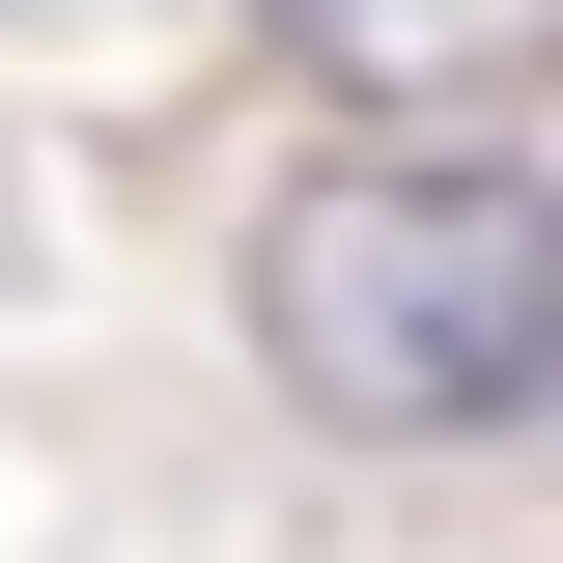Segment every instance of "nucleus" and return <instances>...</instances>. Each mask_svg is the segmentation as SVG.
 I'll return each mask as SVG.
<instances>
[{
  "mask_svg": "<svg viewBox=\"0 0 563 563\" xmlns=\"http://www.w3.org/2000/svg\"><path fill=\"white\" fill-rule=\"evenodd\" d=\"M254 339H282L310 422H395V451L536 422V366H563V198L536 169H310L254 225Z\"/></svg>",
  "mask_w": 563,
  "mask_h": 563,
  "instance_id": "f257e3e1",
  "label": "nucleus"
},
{
  "mask_svg": "<svg viewBox=\"0 0 563 563\" xmlns=\"http://www.w3.org/2000/svg\"><path fill=\"white\" fill-rule=\"evenodd\" d=\"M282 57H339V85H507L536 57V0H254Z\"/></svg>",
  "mask_w": 563,
  "mask_h": 563,
  "instance_id": "f03ea898",
  "label": "nucleus"
}]
</instances>
